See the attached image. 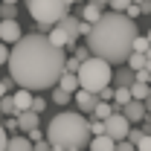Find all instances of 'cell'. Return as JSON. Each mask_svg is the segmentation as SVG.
<instances>
[{"label":"cell","mask_w":151,"mask_h":151,"mask_svg":"<svg viewBox=\"0 0 151 151\" xmlns=\"http://www.w3.org/2000/svg\"><path fill=\"white\" fill-rule=\"evenodd\" d=\"M102 15H105V12H102V6H99L96 0H87V3H84V9H81V20H84V23H90V26H93Z\"/></svg>","instance_id":"cell-12"},{"label":"cell","mask_w":151,"mask_h":151,"mask_svg":"<svg viewBox=\"0 0 151 151\" xmlns=\"http://www.w3.org/2000/svg\"><path fill=\"white\" fill-rule=\"evenodd\" d=\"M55 87H61L64 93H73V90H78V76L76 73H61V78H58Z\"/></svg>","instance_id":"cell-16"},{"label":"cell","mask_w":151,"mask_h":151,"mask_svg":"<svg viewBox=\"0 0 151 151\" xmlns=\"http://www.w3.org/2000/svg\"><path fill=\"white\" fill-rule=\"evenodd\" d=\"M0 3H9V6H18V0H0Z\"/></svg>","instance_id":"cell-43"},{"label":"cell","mask_w":151,"mask_h":151,"mask_svg":"<svg viewBox=\"0 0 151 151\" xmlns=\"http://www.w3.org/2000/svg\"><path fill=\"white\" fill-rule=\"evenodd\" d=\"M47 137H50L52 151H84L93 139L87 119L81 113H70V111H61L58 116H52Z\"/></svg>","instance_id":"cell-3"},{"label":"cell","mask_w":151,"mask_h":151,"mask_svg":"<svg viewBox=\"0 0 151 151\" xmlns=\"http://www.w3.org/2000/svg\"><path fill=\"white\" fill-rule=\"evenodd\" d=\"M96 3H99V6H102V3H111V0H96Z\"/></svg>","instance_id":"cell-47"},{"label":"cell","mask_w":151,"mask_h":151,"mask_svg":"<svg viewBox=\"0 0 151 151\" xmlns=\"http://www.w3.org/2000/svg\"><path fill=\"white\" fill-rule=\"evenodd\" d=\"M148 47H151V44H148V38H145V35H137V38H134V52H142V55H145Z\"/></svg>","instance_id":"cell-25"},{"label":"cell","mask_w":151,"mask_h":151,"mask_svg":"<svg viewBox=\"0 0 151 151\" xmlns=\"http://www.w3.org/2000/svg\"><path fill=\"white\" fill-rule=\"evenodd\" d=\"M113 81H116L119 87H131L134 73H131V70H119V73H113Z\"/></svg>","instance_id":"cell-21"},{"label":"cell","mask_w":151,"mask_h":151,"mask_svg":"<svg viewBox=\"0 0 151 151\" xmlns=\"http://www.w3.org/2000/svg\"><path fill=\"white\" fill-rule=\"evenodd\" d=\"M6 90H9V81H0V99L6 96Z\"/></svg>","instance_id":"cell-42"},{"label":"cell","mask_w":151,"mask_h":151,"mask_svg":"<svg viewBox=\"0 0 151 151\" xmlns=\"http://www.w3.org/2000/svg\"><path fill=\"white\" fill-rule=\"evenodd\" d=\"M78 90H87V93H102L105 87H111L113 81V67L108 61H102V58L90 55L87 61H81V67H78Z\"/></svg>","instance_id":"cell-4"},{"label":"cell","mask_w":151,"mask_h":151,"mask_svg":"<svg viewBox=\"0 0 151 151\" xmlns=\"http://www.w3.org/2000/svg\"><path fill=\"white\" fill-rule=\"evenodd\" d=\"M99 102H113V90L111 87H105V90L99 93Z\"/></svg>","instance_id":"cell-37"},{"label":"cell","mask_w":151,"mask_h":151,"mask_svg":"<svg viewBox=\"0 0 151 151\" xmlns=\"http://www.w3.org/2000/svg\"><path fill=\"white\" fill-rule=\"evenodd\" d=\"M26 137H29L32 142H41V131H38V128H35V131H29V134H26Z\"/></svg>","instance_id":"cell-41"},{"label":"cell","mask_w":151,"mask_h":151,"mask_svg":"<svg viewBox=\"0 0 151 151\" xmlns=\"http://www.w3.org/2000/svg\"><path fill=\"white\" fill-rule=\"evenodd\" d=\"M6 142H9V137H6V128L0 125V151H6Z\"/></svg>","instance_id":"cell-39"},{"label":"cell","mask_w":151,"mask_h":151,"mask_svg":"<svg viewBox=\"0 0 151 151\" xmlns=\"http://www.w3.org/2000/svg\"><path fill=\"white\" fill-rule=\"evenodd\" d=\"M76 105H78L81 113H93V108L99 105V96L87 93V90H76Z\"/></svg>","instance_id":"cell-11"},{"label":"cell","mask_w":151,"mask_h":151,"mask_svg":"<svg viewBox=\"0 0 151 151\" xmlns=\"http://www.w3.org/2000/svg\"><path fill=\"white\" fill-rule=\"evenodd\" d=\"M131 99H137V102H145V99H148V84H139V81H134V84H131Z\"/></svg>","instance_id":"cell-20"},{"label":"cell","mask_w":151,"mask_h":151,"mask_svg":"<svg viewBox=\"0 0 151 151\" xmlns=\"http://www.w3.org/2000/svg\"><path fill=\"white\" fill-rule=\"evenodd\" d=\"M145 38H148V44H151V29H148V32H145Z\"/></svg>","instance_id":"cell-46"},{"label":"cell","mask_w":151,"mask_h":151,"mask_svg":"<svg viewBox=\"0 0 151 151\" xmlns=\"http://www.w3.org/2000/svg\"><path fill=\"white\" fill-rule=\"evenodd\" d=\"M6 151H32V139L29 137H9Z\"/></svg>","instance_id":"cell-17"},{"label":"cell","mask_w":151,"mask_h":151,"mask_svg":"<svg viewBox=\"0 0 151 151\" xmlns=\"http://www.w3.org/2000/svg\"><path fill=\"white\" fill-rule=\"evenodd\" d=\"M142 137H145V131H142V128H131V131H128V142L137 148V142H139Z\"/></svg>","instance_id":"cell-29"},{"label":"cell","mask_w":151,"mask_h":151,"mask_svg":"<svg viewBox=\"0 0 151 151\" xmlns=\"http://www.w3.org/2000/svg\"><path fill=\"white\" fill-rule=\"evenodd\" d=\"M52 102H55V105H67V102H70V93H64L61 87H55V90H52Z\"/></svg>","instance_id":"cell-28"},{"label":"cell","mask_w":151,"mask_h":151,"mask_svg":"<svg viewBox=\"0 0 151 151\" xmlns=\"http://www.w3.org/2000/svg\"><path fill=\"white\" fill-rule=\"evenodd\" d=\"M20 38H23V32H20L18 18L15 20H0V41L3 44H18Z\"/></svg>","instance_id":"cell-7"},{"label":"cell","mask_w":151,"mask_h":151,"mask_svg":"<svg viewBox=\"0 0 151 151\" xmlns=\"http://www.w3.org/2000/svg\"><path fill=\"white\" fill-rule=\"evenodd\" d=\"M67 9L70 6H64V0H26V12L41 29L55 26L58 20L67 15Z\"/></svg>","instance_id":"cell-5"},{"label":"cell","mask_w":151,"mask_h":151,"mask_svg":"<svg viewBox=\"0 0 151 151\" xmlns=\"http://www.w3.org/2000/svg\"><path fill=\"white\" fill-rule=\"evenodd\" d=\"M128 131H131V122H128L122 113H111V116L105 119V134L111 137L113 142H122V139H128Z\"/></svg>","instance_id":"cell-6"},{"label":"cell","mask_w":151,"mask_h":151,"mask_svg":"<svg viewBox=\"0 0 151 151\" xmlns=\"http://www.w3.org/2000/svg\"><path fill=\"white\" fill-rule=\"evenodd\" d=\"M134 0H111V12H125Z\"/></svg>","instance_id":"cell-31"},{"label":"cell","mask_w":151,"mask_h":151,"mask_svg":"<svg viewBox=\"0 0 151 151\" xmlns=\"http://www.w3.org/2000/svg\"><path fill=\"white\" fill-rule=\"evenodd\" d=\"M134 81H139V84H151V73H148V70H137V73H134Z\"/></svg>","instance_id":"cell-32"},{"label":"cell","mask_w":151,"mask_h":151,"mask_svg":"<svg viewBox=\"0 0 151 151\" xmlns=\"http://www.w3.org/2000/svg\"><path fill=\"white\" fill-rule=\"evenodd\" d=\"M113 102L116 105H128L131 102V87H116L113 90Z\"/></svg>","instance_id":"cell-22"},{"label":"cell","mask_w":151,"mask_h":151,"mask_svg":"<svg viewBox=\"0 0 151 151\" xmlns=\"http://www.w3.org/2000/svg\"><path fill=\"white\" fill-rule=\"evenodd\" d=\"M148 3H151V0H148Z\"/></svg>","instance_id":"cell-50"},{"label":"cell","mask_w":151,"mask_h":151,"mask_svg":"<svg viewBox=\"0 0 151 151\" xmlns=\"http://www.w3.org/2000/svg\"><path fill=\"white\" fill-rule=\"evenodd\" d=\"M139 12H142V9H139V3H131V6H128V9H125V12H122V15H128V18H137V15H139Z\"/></svg>","instance_id":"cell-34"},{"label":"cell","mask_w":151,"mask_h":151,"mask_svg":"<svg viewBox=\"0 0 151 151\" xmlns=\"http://www.w3.org/2000/svg\"><path fill=\"white\" fill-rule=\"evenodd\" d=\"M47 38H50V44H52V47H58V50H73V47H78V44H73V41H70V35H67L58 23L50 29V35H47Z\"/></svg>","instance_id":"cell-9"},{"label":"cell","mask_w":151,"mask_h":151,"mask_svg":"<svg viewBox=\"0 0 151 151\" xmlns=\"http://www.w3.org/2000/svg\"><path fill=\"white\" fill-rule=\"evenodd\" d=\"M73 3H76V0H64V6H73Z\"/></svg>","instance_id":"cell-45"},{"label":"cell","mask_w":151,"mask_h":151,"mask_svg":"<svg viewBox=\"0 0 151 151\" xmlns=\"http://www.w3.org/2000/svg\"><path fill=\"white\" fill-rule=\"evenodd\" d=\"M44 108H47V99H44V96H35V99H32V108H29V111L41 116V113H44Z\"/></svg>","instance_id":"cell-27"},{"label":"cell","mask_w":151,"mask_h":151,"mask_svg":"<svg viewBox=\"0 0 151 151\" xmlns=\"http://www.w3.org/2000/svg\"><path fill=\"white\" fill-rule=\"evenodd\" d=\"M3 128H6V131H12V128H18V116H9V122H6Z\"/></svg>","instance_id":"cell-40"},{"label":"cell","mask_w":151,"mask_h":151,"mask_svg":"<svg viewBox=\"0 0 151 151\" xmlns=\"http://www.w3.org/2000/svg\"><path fill=\"white\" fill-rule=\"evenodd\" d=\"M64 50L50 44L47 35H23L9 52V76L23 90H50L64 73Z\"/></svg>","instance_id":"cell-1"},{"label":"cell","mask_w":151,"mask_h":151,"mask_svg":"<svg viewBox=\"0 0 151 151\" xmlns=\"http://www.w3.org/2000/svg\"><path fill=\"white\" fill-rule=\"evenodd\" d=\"M134 3H139V6H142V3H145V0H134Z\"/></svg>","instance_id":"cell-48"},{"label":"cell","mask_w":151,"mask_h":151,"mask_svg":"<svg viewBox=\"0 0 151 151\" xmlns=\"http://www.w3.org/2000/svg\"><path fill=\"white\" fill-rule=\"evenodd\" d=\"M87 148L90 151H116V142H113L108 134H102V137H93V139H90Z\"/></svg>","instance_id":"cell-15"},{"label":"cell","mask_w":151,"mask_h":151,"mask_svg":"<svg viewBox=\"0 0 151 151\" xmlns=\"http://www.w3.org/2000/svg\"><path fill=\"white\" fill-rule=\"evenodd\" d=\"M32 99H35V96H32V90H23V87H20V90H15V96H12V102H15L18 113L29 111V108H32Z\"/></svg>","instance_id":"cell-14"},{"label":"cell","mask_w":151,"mask_h":151,"mask_svg":"<svg viewBox=\"0 0 151 151\" xmlns=\"http://www.w3.org/2000/svg\"><path fill=\"white\" fill-rule=\"evenodd\" d=\"M76 58H78V61H87V58H90V50H87V47H76Z\"/></svg>","instance_id":"cell-36"},{"label":"cell","mask_w":151,"mask_h":151,"mask_svg":"<svg viewBox=\"0 0 151 151\" xmlns=\"http://www.w3.org/2000/svg\"><path fill=\"white\" fill-rule=\"evenodd\" d=\"M78 67H81V61H78V58H67V61H64V73H78Z\"/></svg>","instance_id":"cell-30"},{"label":"cell","mask_w":151,"mask_h":151,"mask_svg":"<svg viewBox=\"0 0 151 151\" xmlns=\"http://www.w3.org/2000/svg\"><path fill=\"white\" fill-rule=\"evenodd\" d=\"M87 125H90V134L93 137H102L105 134V122L102 119H87Z\"/></svg>","instance_id":"cell-26"},{"label":"cell","mask_w":151,"mask_h":151,"mask_svg":"<svg viewBox=\"0 0 151 151\" xmlns=\"http://www.w3.org/2000/svg\"><path fill=\"white\" fill-rule=\"evenodd\" d=\"M145 61H151V47H148V50H145Z\"/></svg>","instance_id":"cell-44"},{"label":"cell","mask_w":151,"mask_h":151,"mask_svg":"<svg viewBox=\"0 0 151 151\" xmlns=\"http://www.w3.org/2000/svg\"><path fill=\"white\" fill-rule=\"evenodd\" d=\"M9 52H12V50H9V44H3V41H0V67H3V64H9Z\"/></svg>","instance_id":"cell-33"},{"label":"cell","mask_w":151,"mask_h":151,"mask_svg":"<svg viewBox=\"0 0 151 151\" xmlns=\"http://www.w3.org/2000/svg\"><path fill=\"white\" fill-rule=\"evenodd\" d=\"M58 26L70 35V41L73 44H78V38H81V32H78V26H81V18H73V15H64V18L58 20Z\"/></svg>","instance_id":"cell-10"},{"label":"cell","mask_w":151,"mask_h":151,"mask_svg":"<svg viewBox=\"0 0 151 151\" xmlns=\"http://www.w3.org/2000/svg\"><path fill=\"white\" fill-rule=\"evenodd\" d=\"M111 113H119V111H113V105H111V102H99V105L93 108V119H102V122H105Z\"/></svg>","instance_id":"cell-18"},{"label":"cell","mask_w":151,"mask_h":151,"mask_svg":"<svg viewBox=\"0 0 151 151\" xmlns=\"http://www.w3.org/2000/svg\"><path fill=\"white\" fill-rule=\"evenodd\" d=\"M137 35H139L137 23L128 15H122V12H105L90 26L87 50H90V55L102 58L108 64H122L134 52V38Z\"/></svg>","instance_id":"cell-2"},{"label":"cell","mask_w":151,"mask_h":151,"mask_svg":"<svg viewBox=\"0 0 151 151\" xmlns=\"http://www.w3.org/2000/svg\"><path fill=\"white\" fill-rule=\"evenodd\" d=\"M119 113H122L128 122H142V119L148 116V113H145V105H142V102H137V99H131L128 105H122V111H119Z\"/></svg>","instance_id":"cell-8"},{"label":"cell","mask_w":151,"mask_h":151,"mask_svg":"<svg viewBox=\"0 0 151 151\" xmlns=\"http://www.w3.org/2000/svg\"><path fill=\"white\" fill-rule=\"evenodd\" d=\"M148 99H151V84H148Z\"/></svg>","instance_id":"cell-49"},{"label":"cell","mask_w":151,"mask_h":151,"mask_svg":"<svg viewBox=\"0 0 151 151\" xmlns=\"http://www.w3.org/2000/svg\"><path fill=\"white\" fill-rule=\"evenodd\" d=\"M128 70H131V73L145 70V55H142V52H131V55H128Z\"/></svg>","instance_id":"cell-19"},{"label":"cell","mask_w":151,"mask_h":151,"mask_svg":"<svg viewBox=\"0 0 151 151\" xmlns=\"http://www.w3.org/2000/svg\"><path fill=\"white\" fill-rule=\"evenodd\" d=\"M137 151H151V137H148V134H145V137L137 142Z\"/></svg>","instance_id":"cell-35"},{"label":"cell","mask_w":151,"mask_h":151,"mask_svg":"<svg viewBox=\"0 0 151 151\" xmlns=\"http://www.w3.org/2000/svg\"><path fill=\"white\" fill-rule=\"evenodd\" d=\"M32 151H52V145L41 139V142H32Z\"/></svg>","instance_id":"cell-38"},{"label":"cell","mask_w":151,"mask_h":151,"mask_svg":"<svg viewBox=\"0 0 151 151\" xmlns=\"http://www.w3.org/2000/svg\"><path fill=\"white\" fill-rule=\"evenodd\" d=\"M15 15H18V9H15V6L0 3V20H15Z\"/></svg>","instance_id":"cell-24"},{"label":"cell","mask_w":151,"mask_h":151,"mask_svg":"<svg viewBox=\"0 0 151 151\" xmlns=\"http://www.w3.org/2000/svg\"><path fill=\"white\" fill-rule=\"evenodd\" d=\"M38 122H41V116L38 113H32V111H23V113H18V128L20 131H35L38 128Z\"/></svg>","instance_id":"cell-13"},{"label":"cell","mask_w":151,"mask_h":151,"mask_svg":"<svg viewBox=\"0 0 151 151\" xmlns=\"http://www.w3.org/2000/svg\"><path fill=\"white\" fill-rule=\"evenodd\" d=\"M0 113H6V116H18V108H15L12 96H3V99H0Z\"/></svg>","instance_id":"cell-23"}]
</instances>
